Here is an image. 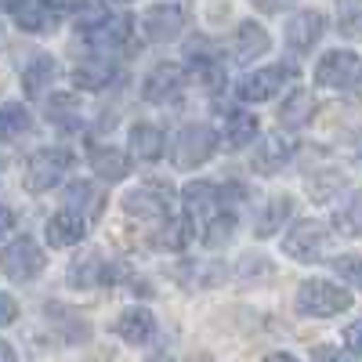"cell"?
I'll return each mask as SVG.
<instances>
[{"mask_svg":"<svg viewBox=\"0 0 362 362\" xmlns=\"http://www.w3.org/2000/svg\"><path fill=\"white\" fill-rule=\"evenodd\" d=\"M225 138H228L232 148L250 145V141L257 138V116H254V112H243V109L228 112V119H225Z\"/></svg>","mask_w":362,"mask_h":362,"instance_id":"obj_27","label":"cell"},{"mask_svg":"<svg viewBox=\"0 0 362 362\" xmlns=\"http://www.w3.org/2000/svg\"><path fill=\"white\" fill-rule=\"evenodd\" d=\"M189 25H192V11H189V4H177V0H167V4H153V8L141 15L145 37L156 40V44L177 40Z\"/></svg>","mask_w":362,"mask_h":362,"instance_id":"obj_6","label":"cell"},{"mask_svg":"<svg viewBox=\"0 0 362 362\" xmlns=\"http://www.w3.org/2000/svg\"><path fill=\"white\" fill-rule=\"evenodd\" d=\"M250 4L257 8V11H264V15H279V11H286V8H293L297 0H250Z\"/></svg>","mask_w":362,"mask_h":362,"instance_id":"obj_38","label":"cell"},{"mask_svg":"<svg viewBox=\"0 0 362 362\" xmlns=\"http://www.w3.org/2000/svg\"><path fill=\"white\" fill-rule=\"evenodd\" d=\"M341 145H344V153H348V160H355V163L362 167V131H344Z\"/></svg>","mask_w":362,"mask_h":362,"instance_id":"obj_36","label":"cell"},{"mask_svg":"<svg viewBox=\"0 0 362 362\" xmlns=\"http://www.w3.org/2000/svg\"><path fill=\"white\" fill-rule=\"evenodd\" d=\"M286 218H290V199H286V196L264 203L261 214H257V221H254V235H257V239H268L272 232H279V225H283Z\"/></svg>","mask_w":362,"mask_h":362,"instance_id":"obj_30","label":"cell"},{"mask_svg":"<svg viewBox=\"0 0 362 362\" xmlns=\"http://www.w3.org/2000/svg\"><path fill=\"white\" fill-rule=\"evenodd\" d=\"M116 334L124 337L127 344H148L156 334V319L148 308H127L124 315L116 319Z\"/></svg>","mask_w":362,"mask_h":362,"instance_id":"obj_18","label":"cell"},{"mask_svg":"<svg viewBox=\"0 0 362 362\" xmlns=\"http://www.w3.org/2000/svg\"><path fill=\"white\" fill-rule=\"evenodd\" d=\"M29 0H0V15H18Z\"/></svg>","mask_w":362,"mask_h":362,"instance_id":"obj_43","label":"cell"},{"mask_svg":"<svg viewBox=\"0 0 362 362\" xmlns=\"http://www.w3.org/2000/svg\"><path fill=\"white\" fill-rule=\"evenodd\" d=\"M214 153H218V131L210 124H185L170 145V160L177 170H196Z\"/></svg>","mask_w":362,"mask_h":362,"instance_id":"obj_2","label":"cell"},{"mask_svg":"<svg viewBox=\"0 0 362 362\" xmlns=\"http://www.w3.org/2000/svg\"><path fill=\"white\" fill-rule=\"evenodd\" d=\"M116 80V66L105 58H90V62L73 69V87L76 90H105Z\"/></svg>","mask_w":362,"mask_h":362,"instance_id":"obj_24","label":"cell"},{"mask_svg":"<svg viewBox=\"0 0 362 362\" xmlns=\"http://www.w3.org/2000/svg\"><path fill=\"white\" fill-rule=\"evenodd\" d=\"M145 362H177V358H174V355H167V351H156L153 358H145Z\"/></svg>","mask_w":362,"mask_h":362,"instance_id":"obj_46","label":"cell"},{"mask_svg":"<svg viewBox=\"0 0 362 362\" xmlns=\"http://www.w3.org/2000/svg\"><path fill=\"white\" fill-rule=\"evenodd\" d=\"M167 148V138L156 124H134L131 134H127V153L138 160V163H156Z\"/></svg>","mask_w":362,"mask_h":362,"instance_id":"obj_16","label":"cell"},{"mask_svg":"<svg viewBox=\"0 0 362 362\" xmlns=\"http://www.w3.org/2000/svg\"><path fill=\"white\" fill-rule=\"evenodd\" d=\"M0 362H18V355H15V348L8 341H0Z\"/></svg>","mask_w":362,"mask_h":362,"instance_id":"obj_44","label":"cell"},{"mask_svg":"<svg viewBox=\"0 0 362 362\" xmlns=\"http://www.w3.org/2000/svg\"><path fill=\"white\" fill-rule=\"evenodd\" d=\"M337 185H341V177L334 174V170H326V174H312L308 177V192H312V199H326V196H334L337 192Z\"/></svg>","mask_w":362,"mask_h":362,"instance_id":"obj_35","label":"cell"},{"mask_svg":"<svg viewBox=\"0 0 362 362\" xmlns=\"http://www.w3.org/2000/svg\"><path fill=\"white\" fill-rule=\"evenodd\" d=\"M315 83L334 87V90L358 87L362 83V58L355 51H326V58L315 66Z\"/></svg>","mask_w":362,"mask_h":362,"instance_id":"obj_9","label":"cell"},{"mask_svg":"<svg viewBox=\"0 0 362 362\" xmlns=\"http://www.w3.org/2000/svg\"><path fill=\"white\" fill-rule=\"evenodd\" d=\"M90 170H95L102 181H124L131 174V153H124V148H116V145H90Z\"/></svg>","mask_w":362,"mask_h":362,"instance_id":"obj_15","label":"cell"},{"mask_svg":"<svg viewBox=\"0 0 362 362\" xmlns=\"http://www.w3.org/2000/svg\"><path fill=\"white\" fill-rule=\"evenodd\" d=\"M192 243V214L185 210V214H170L163 218L160 232H156V247L160 250H170V254H181Z\"/></svg>","mask_w":362,"mask_h":362,"instance_id":"obj_19","label":"cell"},{"mask_svg":"<svg viewBox=\"0 0 362 362\" xmlns=\"http://www.w3.org/2000/svg\"><path fill=\"white\" fill-rule=\"evenodd\" d=\"M11 228H15V210L0 203V239H4V235H8Z\"/></svg>","mask_w":362,"mask_h":362,"instance_id":"obj_42","label":"cell"},{"mask_svg":"<svg viewBox=\"0 0 362 362\" xmlns=\"http://www.w3.org/2000/svg\"><path fill=\"white\" fill-rule=\"evenodd\" d=\"M351 308V293L326 279H305L297 290V312L312 319H334Z\"/></svg>","mask_w":362,"mask_h":362,"instance_id":"obj_3","label":"cell"},{"mask_svg":"<svg viewBox=\"0 0 362 362\" xmlns=\"http://www.w3.org/2000/svg\"><path fill=\"white\" fill-rule=\"evenodd\" d=\"M0 170H4V156H0Z\"/></svg>","mask_w":362,"mask_h":362,"instance_id":"obj_47","label":"cell"},{"mask_svg":"<svg viewBox=\"0 0 362 362\" xmlns=\"http://www.w3.org/2000/svg\"><path fill=\"white\" fill-rule=\"evenodd\" d=\"M105 276H109V264L102 261V254H98V250L80 254V257L73 261V268H69V283H73V286H80V290L105 283Z\"/></svg>","mask_w":362,"mask_h":362,"instance_id":"obj_25","label":"cell"},{"mask_svg":"<svg viewBox=\"0 0 362 362\" xmlns=\"http://www.w3.org/2000/svg\"><path fill=\"white\" fill-rule=\"evenodd\" d=\"M40 4H44L51 15H66V11H76L80 0H40Z\"/></svg>","mask_w":362,"mask_h":362,"instance_id":"obj_40","label":"cell"},{"mask_svg":"<svg viewBox=\"0 0 362 362\" xmlns=\"http://www.w3.org/2000/svg\"><path fill=\"white\" fill-rule=\"evenodd\" d=\"M124 214H131V218H138V221H163V218H170L167 192H163V189H153V185L131 189V192L124 196Z\"/></svg>","mask_w":362,"mask_h":362,"instance_id":"obj_12","label":"cell"},{"mask_svg":"<svg viewBox=\"0 0 362 362\" xmlns=\"http://www.w3.org/2000/svg\"><path fill=\"white\" fill-rule=\"evenodd\" d=\"M326 243H329L326 225L315 218H305V221H293L290 232L283 235V254L293 261H319Z\"/></svg>","mask_w":362,"mask_h":362,"instance_id":"obj_8","label":"cell"},{"mask_svg":"<svg viewBox=\"0 0 362 362\" xmlns=\"http://www.w3.org/2000/svg\"><path fill=\"white\" fill-rule=\"evenodd\" d=\"M83 232H87V218L80 214V210H69V206H62L58 214H51L47 218V228H44L47 247H54V250L76 247L80 239H83Z\"/></svg>","mask_w":362,"mask_h":362,"instance_id":"obj_13","label":"cell"},{"mask_svg":"<svg viewBox=\"0 0 362 362\" xmlns=\"http://www.w3.org/2000/svg\"><path fill=\"white\" fill-rule=\"evenodd\" d=\"M329 268H334V276H341L348 286L362 290V257L358 254H341V257L329 261Z\"/></svg>","mask_w":362,"mask_h":362,"instance_id":"obj_33","label":"cell"},{"mask_svg":"<svg viewBox=\"0 0 362 362\" xmlns=\"http://www.w3.org/2000/svg\"><path fill=\"white\" fill-rule=\"evenodd\" d=\"M315 362H355V358L344 355V351H337V348H319L315 351Z\"/></svg>","mask_w":362,"mask_h":362,"instance_id":"obj_41","label":"cell"},{"mask_svg":"<svg viewBox=\"0 0 362 362\" xmlns=\"http://www.w3.org/2000/svg\"><path fill=\"white\" fill-rule=\"evenodd\" d=\"M261 362H297V358H293L290 351H272V355H264Z\"/></svg>","mask_w":362,"mask_h":362,"instance_id":"obj_45","label":"cell"},{"mask_svg":"<svg viewBox=\"0 0 362 362\" xmlns=\"http://www.w3.org/2000/svg\"><path fill=\"white\" fill-rule=\"evenodd\" d=\"M18 319V300L11 293H0V326H11Z\"/></svg>","mask_w":362,"mask_h":362,"instance_id":"obj_37","label":"cell"},{"mask_svg":"<svg viewBox=\"0 0 362 362\" xmlns=\"http://www.w3.org/2000/svg\"><path fill=\"white\" fill-rule=\"evenodd\" d=\"M58 76V62L51 54H37V58H29V66L22 69V87H25V95L29 98H37L44 95V90L51 87V80Z\"/></svg>","mask_w":362,"mask_h":362,"instance_id":"obj_23","label":"cell"},{"mask_svg":"<svg viewBox=\"0 0 362 362\" xmlns=\"http://www.w3.org/2000/svg\"><path fill=\"white\" fill-rule=\"evenodd\" d=\"M47 8L44 4H25L18 15H15V22H18V29H25V33H44L47 29Z\"/></svg>","mask_w":362,"mask_h":362,"instance_id":"obj_34","label":"cell"},{"mask_svg":"<svg viewBox=\"0 0 362 362\" xmlns=\"http://www.w3.org/2000/svg\"><path fill=\"white\" fill-rule=\"evenodd\" d=\"M66 206L80 210L83 218H98L102 206H105V192L95 185V181H73L66 189Z\"/></svg>","mask_w":362,"mask_h":362,"instance_id":"obj_22","label":"cell"},{"mask_svg":"<svg viewBox=\"0 0 362 362\" xmlns=\"http://www.w3.org/2000/svg\"><path fill=\"white\" fill-rule=\"evenodd\" d=\"M344 348L351 355H362V322H355V326L344 329Z\"/></svg>","mask_w":362,"mask_h":362,"instance_id":"obj_39","label":"cell"},{"mask_svg":"<svg viewBox=\"0 0 362 362\" xmlns=\"http://www.w3.org/2000/svg\"><path fill=\"white\" fill-rule=\"evenodd\" d=\"M293 153H297V141H293L290 134L276 131V134H268V138L257 141L250 167H254L257 174H276V170H283V167L293 160Z\"/></svg>","mask_w":362,"mask_h":362,"instance_id":"obj_10","label":"cell"},{"mask_svg":"<svg viewBox=\"0 0 362 362\" xmlns=\"http://www.w3.org/2000/svg\"><path fill=\"white\" fill-rule=\"evenodd\" d=\"M25 131H29V109L18 105V102L0 105V141H15Z\"/></svg>","mask_w":362,"mask_h":362,"instance_id":"obj_31","label":"cell"},{"mask_svg":"<svg viewBox=\"0 0 362 362\" xmlns=\"http://www.w3.org/2000/svg\"><path fill=\"white\" fill-rule=\"evenodd\" d=\"M268 47V37L257 22H239V29L232 33V40L225 44V51L235 58V62H247V58H257Z\"/></svg>","mask_w":362,"mask_h":362,"instance_id":"obj_17","label":"cell"},{"mask_svg":"<svg viewBox=\"0 0 362 362\" xmlns=\"http://www.w3.org/2000/svg\"><path fill=\"white\" fill-rule=\"evenodd\" d=\"M47 268V254L37 247V239L18 235L0 250V272L11 279V283H33L40 272Z\"/></svg>","mask_w":362,"mask_h":362,"instance_id":"obj_5","label":"cell"},{"mask_svg":"<svg viewBox=\"0 0 362 362\" xmlns=\"http://www.w3.org/2000/svg\"><path fill=\"white\" fill-rule=\"evenodd\" d=\"M185 203L192 210H199V214H206V218H214V214H221V210H228L225 185H210V181H192V185H185Z\"/></svg>","mask_w":362,"mask_h":362,"instance_id":"obj_21","label":"cell"},{"mask_svg":"<svg viewBox=\"0 0 362 362\" xmlns=\"http://www.w3.org/2000/svg\"><path fill=\"white\" fill-rule=\"evenodd\" d=\"M297 80H300V69L297 66L276 62V66H264V69L247 73L243 80H239V87H235V98L239 102H268V98H276L279 90H286Z\"/></svg>","mask_w":362,"mask_h":362,"instance_id":"obj_4","label":"cell"},{"mask_svg":"<svg viewBox=\"0 0 362 362\" xmlns=\"http://www.w3.org/2000/svg\"><path fill=\"white\" fill-rule=\"evenodd\" d=\"M322 33H326V18L319 11H297L286 22V47L297 51V54H305V51H312L322 40Z\"/></svg>","mask_w":362,"mask_h":362,"instance_id":"obj_14","label":"cell"},{"mask_svg":"<svg viewBox=\"0 0 362 362\" xmlns=\"http://www.w3.org/2000/svg\"><path fill=\"white\" fill-rule=\"evenodd\" d=\"M185 80H189V69L185 66H177V62H156L153 69L145 73V80H141V98L153 102V105H170V102L181 98Z\"/></svg>","mask_w":362,"mask_h":362,"instance_id":"obj_7","label":"cell"},{"mask_svg":"<svg viewBox=\"0 0 362 362\" xmlns=\"http://www.w3.org/2000/svg\"><path fill=\"white\" fill-rule=\"evenodd\" d=\"M189 76H196L203 83V90H210V95H218L225 87V66L218 58H206V54H196L189 62Z\"/></svg>","mask_w":362,"mask_h":362,"instance_id":"obj_28","label":"cell"},{"mask_svg":"<svg viewBox=\"0 0 362 362\" xmlns=\"http://www.w3.org/2000/svg\"><path fill=\"white\" fill-rule=\"evenodd\" d=\"M134 37V18L131 15H109L98 29H90V33H83V40L102 51V54H116V51H124Z\"/></svg>","mask_w":362,"mask_h":362,"instance_id":"obj_11","label":"cell"},{"mask_svg":"<svg viewBox=\"0 0 362 362\" xmlns=\"http://www.w3.org/2000/svg\"><path fill=\"white\" fill-rule=\"evenodd\" d=\"M109 15H112V11H109L105 0H80L76 11H73V18H76V29H80V33H90V29H98V25L109 18Z\"/></svg>","mask_w":362,"mask_h":362,"instance_id":"obj_32","label":"cell"},{"mask_svg":"<svg viewBox=\"0 0 362 362\" xmlns=\"http://www.w3.org/2000/svg\"><path fill=\"white\" fill-rule=\"evenodd\" d=\"M358 90H362V83H358Z\"/></svg>","mask_w":362,"mask_h":362,"instance_id":"obj_48","label":"cell"},{"mask_svg":"<svg viewBox=\"0 0 362 362\" xmlns=\"http://www.w3.org/2000/svg\"><path fill=\"white\" fill-rule=\"evenodd\" d=\"M334 228L341 235H362V189H348L334 203Z\"/></svg>","mask_w":362,"mask_h":362,"instance_id":"obj_20","label":"cell"},{"mask_svg":"<svg viewBox=\"0 0 362 362\" xmlns=\"http://www.w3.org/2000/svg\"><path fill=\"white\" fill-rule=\"evenodd\" d=\"M47 119L54 127H66V131H76L80 127V102H76V95H54L51 102H47Z\"/></svg>","mask_w":362,"mask_h":362,"instance_id":"obj_29","label":"cell"},{"mask_svg":"<svg viewBox=\"0 0 362 362\" xmlns=\"http://www.w3.org/2000/svg\"><path fill=\"white\" fill-rule=\"evenodd\" d=\"M73 163H76L73 148H62V145L37 148V153L25 160V177H22L25 192H51L58 181L73 170Z\"/></svg>","mask_w":362,"mask_h":362,"instance_id":"obj_1","label":"cell"},{"mask_svg":"<svg viewBox=\"0 0 362 362\" xmlns=\"http://www.w3.org/2000/svg\"><path fill=\"white\" fill-rule=\"evenodd\" d=\"M312 116H315V95H312V90H305V87L290 90V98L279 105V119H283L286 127H305Z\"/></svg>","mask_w":362,"mask_h":362,"instance_id":"obj_26","label":"cell"}]
</instances>
